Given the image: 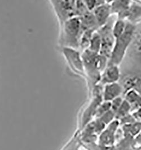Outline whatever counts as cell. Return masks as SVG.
<instances>
[{
    "instance_id": "cell-8",
    "label": "cell",
    "mask_w": 141,
    "mask_h": 150,
    "mask_svg": "<svg viewBox=\"0 0 141 150\" xmlns=\"http://www.w3.org/2000/svg\"><path fill=\"white\" fill-rule=\"evenodd\" d=\"M121 75V70L119 66L108 65L101 74L99 83L104 86L107 84L119 82Z\"/></svg>"
},
{
    "instance_id": "cell-5",
    "label": "cell",
    "mask_w": 141,
    "mask_h": 150,
    "mask_svg": "<svg viewBox=\"0 0 141 150\" xmlns=\"http://www.w3.org/2000/svg\"><path fill=\"white\" fill-rule=\"evenodd\" d=\"M114 21L111 18L104 25L97 30L100 35L102 43L99 54L107 57L108 60L111 55L115 41L112 33V25Z\"/></svg>"
},
{
    "instance_id": "cell-2",
    "label": "cell",
    "mask_w": 141,
    "mask_h": 150,
    "mask_svg": "<svg viewBox=\"0 0 141 150\" xmlns=\"http://www.w3.org/2000/svg\"><path fill=\"white\" fill-rule=\"evenodd\" d=\"M136 25L127 21V25L124 33L115 39L114 47L108 65L120 66L125 60L129 48L133 41Z\"/></svg>"
},
{
    "instance_id": "cell-9",
    "label": "cell",
    "mask_w": 141,
    "mask_h": 150,
    "mask_svg": "<svg viewBox=\"0 0 141 150\" xmlns=\"http://www.w3.org/2000/svg\"><path fill=\"white\" fill-rule=\"evenodd\" d=\"M92 13L99 28L103 27L107 23L112 16L110 1H106L103 4L97 7Z\"/></svg>"
},
{
    "instance_id": "cell-1",
    "label": "cell",
    "mask_w": 141,
    "mask_h": 150,
    "mask_svg": "<svg viewBox=\"0 0 141 150\" xmlns=\"http://www.w3.org/2000/svg\"><path fill=\"white\" fill-rule=\"evenodd\" d=\"M59 28L58 42L59 48H73L79 50V42L83 32L80 18H71Z\"/></svg>"
},
{
    "instance_id": "cell-13",
    "label": "cell",
    "mask_w": 141,
    "mask_h": 150,
    "mask_svg": "<svg viewBox=\"0 0 141 150\" xmlns=\"http://www.w3.org/2000/svg\"><path fill=\"white\" fill-rule=\"evenodd\" d=\"M95 31L97 30H86L83 31L81 35L80 42H79V49L81 52H82L88 49L92 35Z\"/></svg>"
},
{
    "instance_id": "cell-10",
    "label": "cell",
    "mask_w": 141,
    "mask_h": 150,
    "mask_svg": "<svg viewBox=\"0 0 141 150\" xmlns=\"http://www.w3.org/2000/svg\"><path fill=\"white\" fill-rule=\"evenodd\" d=\"M120 96H123V91L119 82L103 86L102 94L103 101L111 102L113 100Z\"/></svg>"
},
{
    "instance_id": "cell-16",
    "label": "cell",
    "mask_w": 141,
    "mask_h": 150,
    "mask_svg": "<svg viewBox=\"0 0 141 150\" xmlns=\"http://www.w3.org/2000/svg\"><path fill=\"white\" fill-rule=\"evenodd\" d=\"M132 112L131 106L129 103L124 99L123 103H122L120 107L117 110L115 113V119L120 120L125 116L130 114Z\"/></svg>"
},
{
    "instance_id": "cell-15",
    "label": "cell",
    "mask_w": 141,
    "mask_h": 150,
    "mask_svg": "<svg viewBox=\"0 0 141 150\" xmlns=\"http://www.w3.org/2000/svg\"><path fill=\"white\" fill-rule=\"evenodd\" d=\"M101 37L97 30L92 35L88 50L94 53L99 54L101 51Z\"/></svg>"
},
{
    "instance_id": "cell-7",
    "label": "cell",
    "mask_w": 141,
    "mask_h": 150,
    "mask_svg": "<svg viewBox=\"0 0 141 150\" xmlns=\"http://www.w3.org/2000/svg\"><path fill=\"white\" fill-rule=\"evenodd\" d=\"M131 3L132 1L117 0L110 1L112 16L115 15L117 19L127 21Z\"/></svg>"
},
{
    "instance_id": "cell-14",
    "label": "cell",
    "mask_w": 141,
    "mask_h": 150,
    "mask_svg": "<svg viewBox=\"0 0 141 150\" xmlns=\"http://www.w3.org/2000/svg\"><path fill=\"white\" fill-rule=\"evenodd\" d=\"M127 25V21L120 19H117L115 21L112 25V33L115 39L121 36L124 33Z\"/></svg>"
},
{
    "instance_id": "cell-6",
    "label": "cell",
    "mask_w": 141,
    "mask_h": 150,
    "mask_svg": "<svg viewBox=\"0 0 141 150\" xmlns=\"http://www.w3.org/2000/svg\"><path fill=\"white\" fill-rule=\"evenodd\" d=\"M120 126L119 121L116 119L108 124L98 137V144L106 147H114L116 142Z\"/></svg>"
},
{
    "instance_id": "cell-19",
    "label": "cell",
    "mask_w": 141,
    "mask_h": 150,
    "mask_svg": "<svg viewBox=\"0 0 141 150\" xmlns=\"http://www.w3.org/2000/svg\"><path fill=\"white\" fill-rule=\"evenodd\" d=\"M84 3L87 7V10L90 12H92L97 7L99 6L102 4H103L106 1H97V0H94V1H84Z\"/></svg>"
},
{
    "instance_id": "cell-20",
    "label": "cell",
    "mask_w": 141,
    "mask_h": 150,
    "mask_svg": "<svg viewBox=\"0 0 141 150\" xmlns=\"http://www.w3.org/2000/svg\"><path fill=\"white\" fill-rule=\"evenodd\" d=\"M124 97L123 96L119 97L114 100H113L111 103V110L114 112L115 114L117 110L119 109L122 103L124 101Z\"/></svg>"
},
{
    "instance_id": "cell-17",
    "label": "cell",
    "mask_w": 141,
    "mask_h": 150,
    "mask_svg": "<svg viewBox=\"0 0 141 150\" xmlns=\"http://www.w3.org/2000/svg\"><path fill=\"white\" fill-rule=\"evenodd\" d=\"M111 110V103L103 101L96 110L94 119L99 118Z\"/></svg>"
},
{
    "instance_id": "cell-4",
    "label": "cell",
    "mask_w": 141,
    "mask_h": 150,
    "mask_svg": "<svg viewBox=\"0 0 141 150\" xmlns=\"http://www.w3.org/2000/svg\"><path fill=\"white\" fill-rule=\"evenodd\" d=\"M55 15L59 27L68 19L76 16V1H49Z\"/></svg>"
},
{
    "instance_id": "cell-12",
    "label": "cell",
    "mask_w": 141,
    "mask_h": 150,
    "mask_svg": "<svg viewBox=\"0 0 141 150\" xmlns=\"http://www.w3.org/2000/svg\"><path fill=\"white\" fill-rule=\"evenodd\" d=\"M82 31L86 30H97L99 27L92 12L88 11L80 17Z\"/></svg>"
},
{
    "instance_id": "cell-3",
    "label": "cell",
    "mask_w": 141,
    "mask_h": 150,
    "mask_svg": "<svg viewBox=\"0 0 141 150\" xmlns=\"http://www.w3.org/2000/svg\"><path fill=\"white\" fill-rule=\"evenodd\" d=\"M68 68L74 75L80 76L85 80V71L81 52L73 48H60Z\"/></svg>"
},
{
    "instance_id": "cell-11",
    "label": "cell",
    "mask_w": 141,
    "mask_h": 150,
    "mask_svg": "<svg viewBox=\"0 0 141 150\" xmlns=\"http://www.w3.org/2000/svg\"><path fill=\"white\" fill-rule=\"evenodd\" d=\"M127 21L135 25L141 23V0L132 1Z\"/></svg>"
},
{
    "instance_id": "cell-18",
    "label": "cell",
    "mask_w": 141,
    "mask_h": 150,
    "mask_svg": "<svg viewBox=\"0 0 141 150\" xmlns=\"http://www.w3.org/2000/svg\"><path fill=\"white\" fill-rule=\"evenodd\" d=\"M79 136L78 133L72 138L61 150H79Z\"/></svg>"
}]
</instances>
